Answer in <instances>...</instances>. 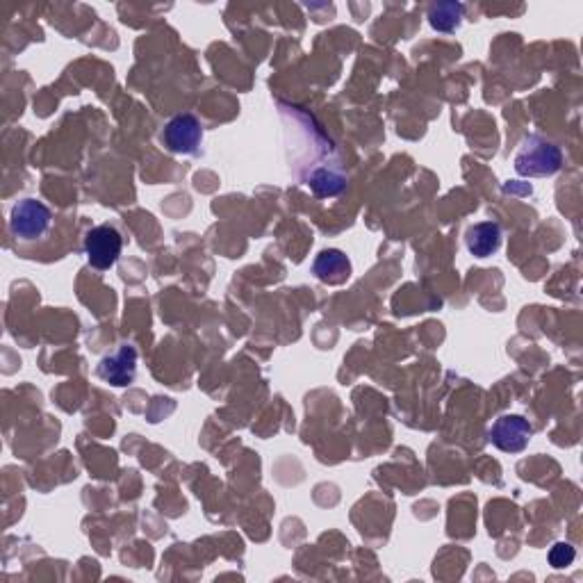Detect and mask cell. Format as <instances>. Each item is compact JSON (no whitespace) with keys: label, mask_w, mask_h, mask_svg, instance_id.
Wrapping results in <instances>:
<instances>
[{"label":"cell","mask_w":583,"mask_h":583,"mask_svg":"<svg viewBox=\"0 0 583 583\" xmlns=\"http://www.w3.org/2000/svg\"><path fill=\"white\" fill-rule=\"evenodd\" d=\"M533 435V426L522 415H502L490 426L488 440L506 454H520L527 449Z\"/></svg>","instance_id":"5"},{"label":"cell","mask_w":583,"mask_h":583,"mask_svg":"<svg viewBox=\"0 0 583 583\" xmlns=\"http://www.w3.org/2000/svg\"><path fill=\"white\" fill-rule=\"evenodd\" d=\"M203 139V126L194 114H178L162 130V144L171 153L192 155L199 151Z\"/></svg>","instance_id":"4"},{"label":"cell","mask_w":583,"mask_h":583,"mask_svg":"<svg viewBox=\"0 0 583 583\" xmlns=\"http://www.w3.org/2000/svg\"><path fill=\"white\" fill-rule=\"evenodd\" d=\"M53 224L51 210L37 199H23L12 208L10 231L16 240L35 242L48 233Z\"/></svg>","instance_id":"2"},{"label":"cell","mask_w":583,"mask_h":583,"mask_svg":"<svg viewBox=\"0 0 583 583\" xmlns=\"http://www.w3.org/2000/svg\"><path fill=\"white\" fill-rule=\"evenodd\" d=\"M574 558H577V552H574V547L568 543H556L552 547V552H549V563H552V568L556 570L568 568V565L574 563Z\"/></svg>","instance_id":"11"},{"label":"cell","mask_w":583,"mask_h":583,"mask_svg":"<svg viewBox=\"0 0 583 583\" xmlns=\"http://www.w3.org/2000/svg\"><path fill=\"white\" fill-rule=\"evenodd\" d=\"M312 272H315V276L322 283L342 285V283H347L351 276V262L342 251L328 249L319 253L315 265H312Z\"/></svg>","instance_id":"8"},{"label":"cell","mask_w":583,"mask_h":583,"mask_svg":"<svg viewBox=\"0 0 583 583\" xmlns=\"http://www.w3.org/2000/svg\"><path fill=\"white\" fill-rule=\"evenodd\" d=\"M98 376L114 388H126L137 376V351L130 344H123L110 356L98 363Z\"/></svg>","instance_id":"6"},{"label":"cell","mask_w":583,"mask_h":583,"mask_svg":"<svg viewBox=\"0 0 583 583\" xmlns=\"http://www.w3.org/2000/svg\"><path fill=\"white\" fill-rule=\"evenodd\" d=\"M121 249H123V237L117 228L110 224H101L92 228L85 237V253H87L89 265H92L94 269H101V272L117 265Z\"/></svg>","instance_id":"3"},{"label":"cell","mask_w":583,"mask_h":583,"mask_svg":"<svg viewBox=\"0 0 583 583\" xmlns=\"http://www.w3.org/2000/svg\"><path fill=\"white\" fill-rule=\"evenodd\" d=\"M465 246L474 258H490L502 246V226L497 221H481L467 228Z\"/></svg>","instance_id":"7"},{"label":"cell","mask_w":583,"mask_h":583,"mask_svg":"<svg viewBox=\"0 0 583 583\" xmlns=\"http://www.w3.org/2000/svg\"><path fill=\"white\" fill-rule=\"evenodd\" d=\"M344 185H347V180L344 176L335 174V171H328V169H319L315 174L310 176V187L312 192L317 196H335L344 190Z\"/></svg>","instance_id":"10"},{"label":"cell","mask_w":583,"mask_h":583,"mask_svg":"<svg viewBox=\"0 0 583 583\" xmlns=\"http://www.w3.org/2000/svg\"><path fill=\"white\" fill-rule=\"evenodd\" d=\"M561 167H563L561 149L540 135H529L515 155V171L524 178L554 176Z\"/></svg>","instance_id":"1"},{"label":"cell","mask_w":583,"mask_h":583,"mask_svg":"<svg viewBox=\"0 0 583 583\" xmlns=\"http://www.w3.org/2000/svg\"><path fill=\"white\" fill-rule=\"evenodd\" d=\"M461 19H463V5H458V3L433 5L429 12L431 26L440 32H454L458 26H461Z\"/></svg>","instance_id":"9"}]
</instances>
